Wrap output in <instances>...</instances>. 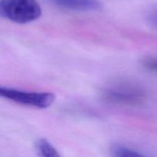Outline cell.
Here are the masks:
<instances>
[{
    "label": "cell",
    "mask_w": 157,
    "mask_h": 157,
    "mask_svg": "<svg viewBox=\"0 0 157 157\" xmlns=\"http://www.w3.org/2000/svg\"><path fill=\"white\" fill-rule=\"evenodd\" d=\"M0 15L19 24L37 20L41 15V8L36 0H2Z\"/></svg>",
    "instance_id": "cell-1"
},
{
    "label": "cell",
    "mask_w": 157,
    "mask_h": 157,
    "mask_svg": "<svg viewBox=\"0 0 157 157\" xmlns=\"http://www.w3.org/2000/svg\"><path fill=\"white\" fill-rule=\"evenodd\" d=\"M111 153L113 156L117 157L144 156V155L138 153L137 151H135L129 147L120 145V144H116V145L113 146V147L111 148Z\"/></svg>",
    "instance_id": "cell-6"
},
{
    "label": "cell",
    "mask_w": 157,
    "mask_h": 157,
    "mask_svg": "<svg viewBox=\"0 0 157 157\" xmlns=\"http://www.w3.org/2000/svg\"><path fill=\"white\" fill-rule=\"evenodd\" d=\"M104 98L112 104L124 106H136L144 101L145 92L130 83H117L107 87L104 92Z\"/></svg>",
    "instance_id": "cell-3"
},
{
    "label": "cell",
    "mask_w": 157,
    "mask_h": 157,
    "mask_svg": "<svg viewBox=\"0 0 157 157\" xmlns=\"http://www.w3.org/2000/svg\"><path fill=\"white\" fill-rule=\"evenodd\" d=\"M35 148L40 156L44 157H58L60 154L58 150L46 139H40L35 144Z\"/></svg>",
    "instance_id": "cell-5"
},
{
    "label": "cell",
    "mask_w": 157,
    "mask_h": 157,
    "mask_svg": "<svg viewBox=\"0 0 157 157\" xmlns=\"http://www.w3.org/2000/svg\"><path fill=\"white\" fill-rule=\"evenodd\" d=\"M0 98L22 105L45 109L55 102V95L50 92H29L0 86Z\"/></svg>",
    "instance_id": "cell-2"
},
{
    "label": "cell",
    "mask_w": 157,
    "mask_h": 157,
    "mask_svg": "<svg viewBox=\"0 0 157 157\" xmlns=\"http://www.w3.org/2000/svg\"><path fill=\"white\" fill-rule=\"evenodd\" d=\"M141 64L147 71L157 74V56H147L141 60Z\"/></svg>",
    "instance_id": "cell-7"
},
{
    "label": "cell",
    "mask_w": 157,
    "mask_h": 157,
    "mask_svg": "<svg viewBox=\"0 0 157 157\" xmlns=\"http://www.w3.org/2000/svg\"><path fill=\"white\" fill-rule=\"evenodd\" d=\"M149 21L153 27L157 28V12L150 14L149 16Z\"/></svg>",
    "instance_id": "cell-8"
},
{
    "label": "cell",
    "mask_w": 157,
    "mask_h": 157,
    "mask_svg": "<svg viewBox=\"0 0 157 157\" xmlns=\"http://www.w3.org/2000/svg\"><path fill=\"white\" fill-rule=\"evenodd\" d=\"M58 7L74 11L89 12L101 9L102 5L98 0H49Z\"/></svg>",
    "instance_id": "cell-4"
}]
</instances>
